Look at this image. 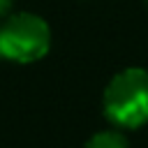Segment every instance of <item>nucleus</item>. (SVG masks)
<instances>
[{
	"label": "nucleus",
	"mask_w": 148,
	"mask_h": 148,
	"mask_svg": "<svg viewBox=\"0 0 148 148\" xmlns=\"http://www.w3.org/2000/svg\"><path fill=\"white\" fill-rule=\"evenodd\" d=\"M102 109L111 125L136 130L148 123V69L127 67L104 88Z\"/></svg>",
	"instance_id": "obj_1"
},
{
	"label": "nucleus",
	"mask_w": 148,
	"mask_h": 148,
	"mask_svg": "<svg viewBox=\"0 0 148 148\" xmlns=\"http://www.w3.org/2000/svg\"><path fill=\"white\" fill-rule=\"evenodd\" d=\"M49 49L51 28L42 16L32 12H18L0 21V58L25 65L44 58Z\"/></svg>",
	"instance_id": "obj_2"
},
{
	"label": "nucleus",
	"mask_w": 148,
	"mask_h": 148,
	"mask_svg": "<svg viewBox=\"0 0 148 148\" xmlns=\"http://www.w3.org/2000/svg\"><path fill=\"white\" fill-rule=\"evenodd\" d=\"M83 148H130V141L118 130H102V132L92 134Z\"/></svg>",
	"instance_id": "obj_3"
},
{
	"label": "nucleus",
	"mask_w": 148,
	"mask_h": 148,
	"mask_svg": "<svg viewBox=\"0 0 148 148\" xmlns=\"http://www.w3.org/2000/svg\"><path fill=\"white\" fill-rule=\"evenodd\" d=\"M12 5H14V0H0V21H2L5 16H9Z\"/></svg>",
	"instance_id": "obj_4"
},
{
	"label": "nucleus",
	"mask_w": 148,
	"mask_h": 148,
	"mask_svg": "<svg viewBox=\"0 0 148 148\" xmlns=\"http://www.w3.org/2000/svg\"><path fill=\"white\" fill-rule=\"evenodd\" d=\"M143 5H146V7H148V0H143Z\"/></svg>",
	"instance_id": "obj_5"
}]
</instances>
